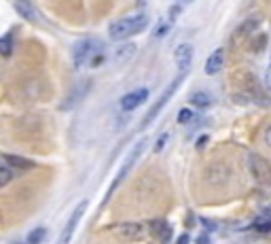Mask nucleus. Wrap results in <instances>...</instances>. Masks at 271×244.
Here are the masks:
<instances>
[{"mask_svg": "<svg viewBox=\"0 0 271 244\" xmlns=\"http://www.w3.org/2000/svg\"><path fill=\"white\" fill-rule=\"evenodd\" d=\"M11 168L13 166L2 160V163H0V185H9V183L17 176V170H11Z\"/></svg>", "mask_w": 271, "mask_h": 244, "instance_id": "nucleus-14", "label": "nucleus"}, {"mask_svg": "<svg viewBox=\"0 0 271 244\" xmlns=\"http://www.w3.org/2000/svg\"><path fill=\"white\" fill-rule=\"evenodd\" d=\"M248 170H250V176L258 183V185H263V187L271 185V163L265 160L263 155L250 153L248 155Z\"/></svg>", "mask_w": 271, "mask_h": 244, "instance_id": "nucleus-2", "label": "nucleus"}, {"mask_svg": "<svg viewBox=\"0 0 271 244\" xmlns=\"http://www.w3.org/2000/svg\"><path fill=\"white\" fill-rule=\"evenodd\" d=\"M265 81H267V87L271 89V66L267 68V75H265Z\"/></svg>", "mask_w": 271, "mask_h": 244, "instance_id": "nucleus-21", "label": "nucleus"}, {"mask_svg": "<svg viewBox=\"0 0 271 244\" xmlns=\"http://www.w3.org/2000/svg\"><path fill=\"white\" fill-rule=\"evenodd\" d=\"M91 62H94V64H91V66H100V64L104 62V56H96L94 60H91Z\"/></svg>", "mask_w": 271, "mask_h": 244, "instance_id": "nucleus-20", "label": "nucleus"}, {"mask_svg": "<svg viewBox=\"0 0 271 244\" xmlns=\"http://www.w3.org/2000/svg\"><path fill=\"white\" fill-rule=\"evenodd\" d=\"M11 51H13V36H11V34H4L2 41H0V53H2L4 58H9Z\"/></svg>", "mask_w": 271, "mask_h": 244, "instance_id": "nucleus-16", "label": "nucleus"}, {"mask_svg": "<svg viewBox=\"0 0 271 244\" xmlns=\"http://www.w3.org/2000/svg\"><path fill=\"white\" fill-rule=\"evenodd\" d=\"M197 244H210V238H208V236H201L199 240H197Z\"/></svg>", "mask_w": 271, "mask_h": 244, "instance_id": "nucleus-23", "label": "nucleus"}, {"mask_svg": "<svg viewBox=\"0 0 271 244\" xmlns=\"http://www.w3.org/2000/svg\"><path fill=\"white\" fill-rule=\"evenodd\" d=\"M146 26H149V17L138 13L134 17H123V20L113 21L110 28H108V34H110L113 41H125V39H129V36L142 32Z\"/></svg>", "mask_w": 271, "mask_h": 244, "instance_id": "nucleus-1", "label": "nucleus"}, {"mask_svg": "<svg viewBox=\"0 0 271 244\" xmlns=\"http://www.w3.org/2000/svg\"><path fill=\"white\" fill-rule=\"evenodd\" d=\"M191 102L199 108H208L212 104V98H210V94H206V91H197V94L191 96Z\"/></svg>", "mask_w": 271, "mask_h": 244, "instance_id": "nucleus-15", "label": "nucleus"}, {"mask_svg": "<svg viewBox=\"0 0 271 244\" xmlns=\"http://www.w3.org/2000/svg\"><path fill=\"white\" fill-rule=\"evenodd\" d=\"M146 98H149V91L146 89H136V91H129L121 98V108L123 111H136L140 104H144Z\"/></svg>", "mask_w": 271, "mask_h": 244, "instance_id": "nucleus-7", "label": "nucleus"}, {"mask_svg": "<svg viewBox=\"0 0 271 244\" xmlns=\"http://www.w3.org/2000/svg\"><path fill=\"white\" fill-rule=\"evenodd\" d=\"M265 142H267V144L271 146V125L267 127V130H265Z\"/></svg>", "mask_w": 271, "mask_h": 244, "instance_id": "nucleus-19", "label": "nucleus"}, {"mask_svg": "<svg viewBox=\"0 0 271 244\" xmlns=\"http://www.w3.org/2000/svg\"><path fill=\"white\" fill-rule=\"evenodd\" d=\"M182 77H184V72H180V77H178L176 81H172V85H170V87H165V91H163V94H161V98H159V100L155 102V106H153L151 111H149V115H146V119H144V123H142V127H146V125H149V123H151L153 119L157 117L159 113H161V108L165 106V102H168L170 98L174 96V91L178 89V85H180V81H182Z\"/></svg>", "mask_w": 271, "mask_h": 244, "instance_id": "nucleus-6", "label": "nucleus"}, {"mask_svg": "<svg viewBox=\"0 0 271 244\" xmlns=\"http://www.w3.org/2000/svg\"><path fill=\"white\" fill-rule=\"evenodd\" d=\"M136 53V45H132V42H125V45H119L115 51V62L116 64H125L129 58H132Z\"/></svg>", "mask_w": 271, "mask_h": 244, "instance_id": "nucleus-13", "label": "nucleus"}, {"mask_svg": "<svg viewBox=\"0 0 271 244\" xmlns=\"http://www.w3.org/2000/svg\"><path fill=\"white\" fill-rule=\"evenodd\" d=\"M15 9L23 20L28 21H39V11L32 4V0H15Z\"/></svg>", "mask_w": 271, "mask_h": 244, "instance_id": "nucleus-10", "label": "nucleus"}, {"mask_svg": "<svg viewBox=\"0 0 271 244\" xmlns=\"http://www.w3.org/2000/svg\"><path fill=\"white\" fill-rule=\"evenodd\" d=\"M45 234L47 231L42 229V227H39V229H34V231H30V236H28V244H40L42 240H45Z\"/></svg>", "mask_w": 271, "mask_h": 244, "instance_id": "nucleus-17", "label": "nucleus"}, {"mask_svg": "<svg viewBox=\"0 0 271 244\" xmlns=\"http://www.w3.org/2000/svg\"><path fill=\"white\" fill-rule=\"evenodd\" d=\"M97 49V42L94 39H85V41H78L75 49H72V60H75V66H83L85 62H89V58L96 53Z\"/></svg>", "mask_w": 271, "mask_h": 244, "instance_id": "nucleus-5", "label": "nucleus"}, {"mask_svg": "<svg viewBox=\"0 0 271 244\" xmlns=\"http://www.w3.org/2000/svg\"><path fill=\"white\" fill-rule=\"evenodd\" d=\"M176 244H189V236H187V234L180 236V238H178V242H176Z\"/></svg>", "mask_w": 271, "mask_h": 244, "instance_id": "nucleus-22", "label": "nucleus"}, {"mask_svg": "<svg viewBox=\"0 0 271 244\" xmlns=\"http://www.w3.org/2000/svg\"><path fill=\"white\" fill-rule=\"evenodd\" d=\"M182 2H187V4H189V2H193V0H182Z\"/></svg>", "mask_w": 271, "mask_h": 244, "instance_id": "nucleus-24", "label": "nucleus"}, {"mask_svg": "<svg viewBox=\"0 0 271 244\" xmlns=\"http://www.w3.org/2000/svg\"><path fill=\"white\" fill-rule=\"evenodd\" d=\"M193 119H195V113L189 111V108H182V111L178 113V123H191Z\"/></svg>", "mask_w": 271, "mask_h": 244, "instance_id": "nucleus-18", "label": "nucleus"}, {"mask_svg": "<svg viewBox=\"0 0 271 244\" xmlns=\"http://www.w3.org/2000/svg\"><path fill=\"white\" fill-rule=\"evenodd\" d=\"M223 64H225V51H223V49H216V51L208 58L206 72H208V75H216V72H220V68H223Z\"/></svg>", "mask_w": 271, "mask_h": 244, "instance_id": "nucleus-11", "label": "nucleus"}, {"mask_svg": "<svg viewBox=\"0 0 271 244\" xmlns=\"http://www.w3.org/2000/svg\"><path fill=\"white\" fill-rule=\"evenodd\" d=\"M144 146H146V140H140V142H138V144L134 146V151H132V153H129V155L125 157V162H123V166H121V172H119V174L115 176V183H113V187H110V191H108V195H106V198H110V195L115 193V189L119 187V185H121L123 181H125V176H127L129 172H132L134 163H136V162L140 160V155H142Z\"/></svg>", "mask_w": 271, "mask_h": 244, "instance_id": "nucleus-3", "label": "nucleus"}, {"mask_svg": "<svg viewBox=\"0 0 271 244\" xmlns=\"http://www.w3.org/2000/svg\"><path fill=\"white\" fill-rule=\"evenodd\" d=\"M116 234L125 240H138V238L144 236V225L140 223H123L116 227Z\"/></svg>", "mask_w": 271, "mask_h": 244, "instance_id": "nucleus-8", "label": "nucleus"}, {"mask_svg": "<svg viewBox=\"0 0 271 244\" xmlns=\"http://www.w3.org/2000/svg\"><path fill=\"white\" fill-rule=\"evenodd\" d=\"M174 58H176V64H178V68H180V72L189 70L191 62H193V47H191V45H180L176 49Z\"/></svg>", "mask_w": 271, "mask_h": 244, "instance_id": "nucleus-9", "label": "nucleus"}, {"mask_svg": "<svg viewBox=\"0 0 271 244\" xmlns=\"http://www.w3.org/2000/svg\"><path fill=\"white\" fill-rule=\"evenodd\" d=\"M2 160L7 162V163H11L15 170H32L36 166L32 160H26V157H21V155H9V153H4Z\"/></svg>", "mask_w": 271, "mask_h": 244, "instance_id": "nucleus-12", "label": "nucleus"}, {"mask_svg": "<svg viewBox=\"0 0 271 244\" xmlns=\"http://www.w3.org/2000/svg\"><path fill=\"white\" fill-rule=\"evenodd\" d=\"M85 210H87V200H83V202L75 208V212L70 215V219H68V223L64 225V229H61V234H59L58 244H70L72 236H75V229H77L78 221H81V217L85 215Z\"/></svg>", "mask_w": 271, "mask_h": 244, "instance_id": "nucleus-4", "label": "nucleus"}]
</instances>
